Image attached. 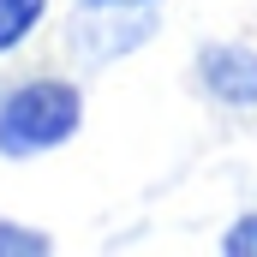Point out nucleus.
I'll return each instance as SVG.
<instances>
[{
    "instance_id": "nucleus-4",
    "label": "nucleus",
    "mask_w": 257,
    "mask_h": 257,
    "mask_svg": "<svg viewBox=\"0 0 257 257\" xmlns=\"http://www.w3.org/2000/svg\"><path fill=\"white\" fill-rule=\"evenodd\" d=\"M42 18H48V0H0V54L24 48Z\"/></svg>"
},
{
    "instance_id": "nucleus-1",
    "label": "nucleus",
    "mask_w": 257,
    "mask_h": 257,
    "mask_svg": "<svg viewBox=\"0 0 257 257\" xmlns=\"http://www.w3.org/2000/svg\"><path fill=\"white\" fill-rule=\"evenodd\" d=\"M84 126V90L72 78H24L0 96V156L36 162Z\"/></svg>"
},
{
    "instance_id": "nucleus-6",
    "label": "nucleus",
    "mask_w": 257,
    "mask_h": 257,
    "mask_svg": "<svg viewBox=\"0 0 257 257\" xmlns=\"http://www.w3.org/2000/svg\"><path fill=\"white\" fill-rule=\"evenodd\" d=\"M221 251H227V257H257V209L239 215V221L221 233Z\"/></svg>"
},
{
    "instance_id": "nucleus-3",
    "label": "nucleus",
    "mask_w": 257,
    "mask_h": 257,
    "mask_svg": "<svg viewBox=\"0 0 257 257\" xmlns=\"http://www.w3.org/2000/svg\"><path fill=\"white\" fill-rule=\"evenodd\" d=\"M192 78L215 108H233V114L257 108V48L245 42H203L192 60Z\"/></svg>"
},
{
    "instance_id": "nucleus-2",
    "label": "nucleus",
    "mask_w": 257,
    "mask_h": 257,
    "mask_svg": "<svg viewBox=\"0 0 257 257\" xmlns=\"http://www.w3.org/2000/svg\"><path fill=\"white\" fill-rule=\"evenodd\" d=\"M150 36H156L150 6H84L78 0V12L66 18V54L78 66H108L132 48H144Z\"/></svg>"
},
{
    "instance_id": "nucleus-5",
    "label": "nucleus",
    "mask_w": 257,
    "mask_h": 257,
    "mask_svg": "<svg viewBox=\"0 0 257 257\" xmlns=\"http://www.w3.org/2000/svg\"><path fill=\"white\" fill-rule=\"evenodd\" d=\"M42 257V251H54V239L42 233V227H24V221H6L0 215V257Z\"/></svg>"
},
{
    "instance_id": "nucleus-7",
    "label": "nucleus",
    "mask_w": 257,
    "mask_h": 257,
    "mask_svg": "<svg viewBox=\"0 0 257 257\" xmlns=\"http://www.w3.org/2000/svg\"><path fill=\"white\" fill-rule=\"evenodd\" d=\"M84 6H156V0H84Z\"/></svg>"
}]
</instances>
